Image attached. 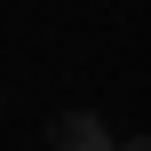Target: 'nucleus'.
Masks as SVG:
<instances>
[{"mask_svg":"<svg viewBox=\"0 0 151 151\" xmlns=\"http://www.w3.org/2000/svg\"><path fill=\"white\" fill-rule=\"evenodd\" d=\"M48 143H56V151H111V135H104L96 111H64V119L48 127Z\"/></svg>","mask_w":151,"mask_h":151,"instance_id":"obj_1","label":"nucleus"},{"mask_svg":"<svg viewBox=\"0 0 151 151\" xmlns=\"http://www.w3.org/2000/svg\"><path fill=\"white\" fill-rule=\"evenodd\" d=\"M111 151H151V143H143V135H135V143H111Z\"/></svg>","mask_w":151,"mask_h":151,"instance_id":"obj_2","label":"nucleus"}]
</instances>
